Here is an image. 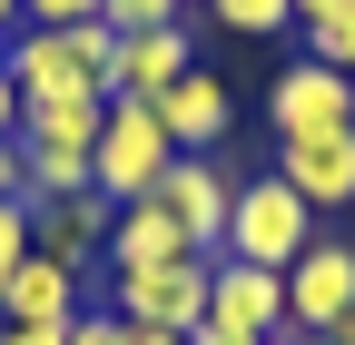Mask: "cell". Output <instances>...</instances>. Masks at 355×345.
Listing matches in <instances>:
<instances>
[{"label": "cell", "mask_w": 355, "mask_h": 345, "mask_svg": "<svg viewBox=\"0 0 355 345\" xmlns=\"http://www.w3.org/2000/svg\"><path fill=\"white\" fill-rule=\"evenodd\" d=\"M168 158H178V139H168L158 99H109V118H99V148H89V197L139 207V197L168 178Z\"/></svg>", "instance_id": "1"}, {"label": "cell", "mask_w": 355, "mask_h": 345, "mask_svg": "<svg viewBox=\"0 0 355 345\" xmlns=\"http://www.w3.org/2000/svg\"><path fill=\"white\" fill-rule=\"evenodd\" d=\"M306 247H316V207H306L277 168H266V178H237V207H227V256H237V267L286 276Z\"/></svg>", "instance_id": "2"}, {"label": "cell", "mask_w": 355, "mask_h": 345, "mask_svg": "<svg viewBox=\"0 0 355 345\" xmlns=\"http://www.w3.org/2000/svg\"><path fill=\"white\" fill-rule=\"evenodd\" d=\"M109 316H119V326H158V335H198V326H207V256L109 276Z\"/></svg>", "instance_id": "3"}, {"label": "cell", "mask_w": 355, "mask_h": 345, "mask_svg": "<svg viewBox=\"0 0 355 345\" xmlns=\"http://www.w3.org/2000/svg\"><path fill=\"white\" fill-rule=\"evenodd\" d=\"M355 316V247L316 227V247L286 267V335H336Z\"/></svg>", "instance_id": "4"}, {"label": "cell", "mask_w": 355, "mask_h": 345, "mask_svg": "<svg viewBox=\"0 0 355 345\" xmlns=\"http://www.w3.org/2000/svg\"><path fill=\"white\" fill-rule=\"evenodd\" d=\"M178 227H188L198 256H227V207H237V178H227V158H168V178L148 188Z\"/></svg>", "instance_id": "5"}, {"label": "cell", "mask_w": 355, "mask_h": 345, "mask_svg": "<svg viewBox=\"0 0 355 345\" xmlns=\"http://www.w3.org/2000/svg\"><path fill=\"white\" fill-rule=\"evenodd\" d=\"M266 118L277 139H316V128H355V79L326 69V60H286L266 79Z\"/></svg>", "instance_id": "6"}, {"label": "cell", "mask_w": 355, "mask_h": 345, "mask_svg": "<svg viewBox=\"0 0 355 345\" xmlns=\"http://www.w3.org/2000/svg\"><path fill=\"white\" fill-rule=\"evenodd\" d=\"M0 79L20 89V109H50V99H109L99 79L69 60V39H60V30H20L10 50H0Z\"/></svg>", "instance_id": "7"}, {"label": "cell", "mask_w": 355, "mask_h": 345, "mask_svg": "<svg viewBox=\"0 0 355 345\" xmlns=\"http://www.w3.org/2000/svg\"><path fill=\"white\" fill-rule=\"evenodd\" d=\"M277 178L306 207H355V128H316V139H277Z\"/></svg>", "instance_id": "8"}, {"label": "cell", "mask_w": 355, "mask_h": 345, "mask_svg": "<svg viewBox=\"0 0 355 345\" xmlns=\"http://www.w3.org/2000/svg\"><path fill=\"white\" fill-rule=\"evenodd\" d=\"M188 69H198V30L188 20L178 30H139V39H119V60H109V99H168Z\"/></svg>", "instance_id": "9"}, {"label": "cell", "mask_w": 355, "mask_h": 345, "mask_svg": "<svg viewBox=\"0 0 355 345\" xmlns=\"http://www.w3.org/2000/svg\"><path fill=\"white\" fill-rule=\"evenodd\" d=\"M207 316H217V326H247V335L277 345V335H286V276L237 267V256H207Z\"/></svg>", "instance_id": "10"}, {"label": "cell", "mask_w": 355, "mask_h": 345, "mask_svg": "<svg viewBox=\"0 0 355 345\" xmlns=\"http://www.w3.org/2000/svg\"><path fill=\"white\" fill-rule=\"evenodd\" d=\"M158 118H168V139H178V158H217V139H227V118H237V99H227V79H217L207 60L178 79V89L158 99Z\"/></svg>", "instance_id": "11"}, {"label": "cell", "mask_w": 355, "mask_h": 345, "mask_svg": "<svg viewBox=\"0 0 355 345\" xmlns=\"http://www.w3.org/2000/svg\"><path fill=\"white\" fill-rule=\"evenodd\" d=\"M99 256H109V276H139V267H188L198 247H188V227H178L158 197H139V207L109 218V247H99Z\"/></svg>", "instance_id": "12"}, {"label": "cell", "mask_w": 355, "mask_h": 345, "mask_svg": "<svg viewBox=\"0 0 355 345\" xmlns=\"http://www.w3.org/2000/svg\"><path fill=\"white\" fill-rule=\"evenodd\" d=\"M0 326H79V267H60V256H30V267L0 286Z\"/></svg>", "instance_id": "13"}, {"label": "cell", "mask_w": 355, "mask_h": 345, "mask_svg": "<svg viewBox=\"0 0 355 345\" xmlns=\"http://www.w3.org/2000/svg\"><path fill=\"white\" fill-rule=\"evenodd\" d=\"M109 218H119L109 197H50V207H30V237H40V256L79 267V256H99V247H109Z\"/></svg>", "instance_id": "14"}, {"label": "cell", "mask_w": 355, "mask_h": 345, "mask_svg": "<svg viewBox=\"0 0 355 345\" xmlns=\"http://www.w3.org/2000/svg\"><path fill=\"white\" fill-rule=\"evenodd\" d=\"M99 118H109V99H50V109H20V139H50V148H99Z\"/></svg>", "instance_id": "15"}, {"label": "cell", "mask_w": 355, "mask_h": 345, "mask_svg": "<svg viewBox=\"0 0 355 345\" xmlns=\"http://www.w3.org/2000/svg\"><path fill=\"white\" fill-rule=\"evenodd\" d=\"M207 20L227 39H277V30H296V0H207Z\"/></svg>", "instance_id": "16"}, {"label": "cell", "mask_w": 355, "mask_h": 345, "mask_svg": "<svg viewBox=\"0 0 355 345\" xmlns=\"http://www.w3.org/2000/svg\"><path fill=\"white\" fill-rule=\"evenodd\" d=\"M99 20H109L119 39H139V30H178V20H188V0H99Z\"/></svg>", "instance_id": "17"}, {"label": "cell", "mask_w": 355, "mask_h": 345, "mask_svg": "<svg viewBox=\"0 0 355 345\" xmlns=\"http://www.w3.org/2000/svg\"><path fill=\"white\" fill-rule=\"evenodd\" d=\"M30 256H40V237H30V207H20V197H0V286H10Z\"/></svg>", "instance_id": "18"}, {"label": "cell", "mask_w": 355, "mask_h": 345, "mask_svg": "<svg viewBox=\"0 0 355 345\" xmlns=\"http://www.w3.org/2000/svg\"><path fill=\"white\" fill-rule=\"evenodd\" d=\"M306 60H326V69H345V79H355V10H345V20H326V30H306Z\"/></svg>", "instance_id": "19"}, {"label": "cell", "mask_w": 355, "mask_h": 345, "mask_svg": "<svg viewBox=\"0 0 355 345\" xmlns=\"http://www.w3.org/2000/svg\"><path fill=\"white\" fill-rule=\"evenodd\" d=\"M30 30H69V20H99V0H20Z\"/></svg>", "instance_id": "20"}, {"label": "cell", "mask_w": 355, "mask_h": 345, "mask_svg": "<svg viewBox=\"0 0 355 345\" xmlns=\"http://www.w3.org/2000/svg\"><path fill=\"white\" fill-rule=\"evenodd\" d=\"M69 345H128V326H119L109 306H79V326H69Z\"/></svg>", "instance_id": "21"}, {"label": "cell", "mask_w": 355, "mask_h": 345, "mask_svg": "<svg viewBox=\"0 0 355 345\" xmlns=\"http://www.w3.org/2000/svg\"><path fill=\"white\" fill-rule=\"evenodd\" d=\"M355 0H296V30H326V20H345Z\"/></svg>", "instance_id": "22"}, {"label": "cell", "mask_w": 355, "mask_h": 345, "mask_svg": "<svg viewBox=\"0 0 355 345\" xmlns=\"http://www.w3.org/2000/svg\"><path fill=\"white\" fill-rule=\"evenodd\" d=\"M188 345H266V335H247V326H217V316H207V326H198Z\"/></svg>", "instance_id": "23"}, {"label": "cell", "mask_w": 355, "mask_h": 345, "mask_svg": "<svg viewBox=\"0 0 355 345\" xmlns=\"http://www.w3.org/2000/svg\"><path fill=\"white\" fill-rule=\"evenodd\" d=\"M0 345H69L60 326H0Z\"/></svg>", "instance_id": "24"}, {"label": "cell", "mask_w": 355, "mask_h": 345, "mask_svg": "<svg viewBox=\"0 0 355 345\" xmlns=\"http://www.w3.org/2000/svg\"><path fill=\"white\" fill-rule=\"evenodd\" d=\"M0 197H20V139H0Z\"/></svg>", "instance_id": "25"}, {"label": "cell", "mask_w": 355, "mask_h": 345, "mask_svg": "<svg viewBox=\"0 0 355 345\" xmlns=\"http://www.w3.org/2000/svg\"><path fill=\"white\" fill-rule=\"evenodd\" d=\"M0 139H20V89L0 79Z\"/></svg>", "instance_id": "26"}, {"label": "cell", "mask_w": 355, "mask_h": 345, "mask_svg": "<svg viewBox=\"0 0 355 345\" xmlns=\"http://www.w3.org/2000/svg\"><path fill=\"white\" fill-rule=\"evenodd\" d=\"M20 30H30V20H20V0H0V50H10Z\"/></svg>", "instance_id": "27"}, {"label": "cell", "mask_w": 355, "mask_h": 345, "mask_svg": "<svg viewBox=\"0 0 355 345\" xmlns=\"http://www.w3.org/2000/svg\"><path fill=\"white\" fill-rule=\"evenodd\" d=\"M128 345H188V335H158V326H128Z\"/></svg>", "instance_id": "28"}, {"label": "cell", "mask_w": 355, "mask_h": 345, "mask_svg": "<svg viewBox=\"0 0 355 345\" xmlns=\"http://www.w3.org/2000/svg\"><path fill=\"white\" fill-rule=\"evenodd\" d=\"M277 345H336V335H277Z\"/></svg>", "instance_id": "29"}, {"label": "cell", "mask_w": 355, "mask_h": 345, "mask_svg": "<svg viewBox=\"0 0 355 345\" xmlns=\"http://www.w3.org/2000/svg\"><path fill=\"white\" fill-rule=\"evenodd\" d=\"M336 345H355V316H345V326H336Z\"/></svg>", "instance_id": "30"}, {"label": "cell", "mask_w": 355, "mask_h": 345, "mask_svg": "<svg viewBox=\"0 0 355 345\" xmlns=\"http://www.w3.org/2000/svg\"><path fill=\"white\" fill-rule=\"evenodd\" d=\"M188 10H207V0H188Z\"/></svg>", "instance_id": "31"}]
</instances>
